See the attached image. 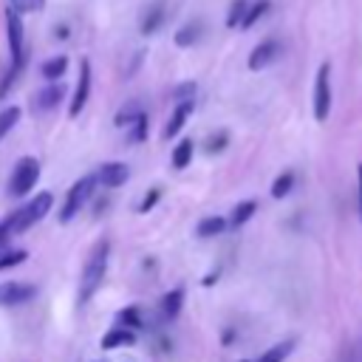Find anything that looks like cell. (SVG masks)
Returning a JSON list of instances; mask_svg holds the SVG:
<instances>
[{
	"mask_svg": "<svg viewBox=\"0 0 362 362\" xmlns=\"http://www.w3.org/2000/svg\"><path fill=\"white\" fill-rule=\"evenodd\" d=\"M328 113H331V65L322 62L314 79V119L325 122Z\"/></svg>",
	"mask_w": 362,
	"mask_h": 362,
	"instance_id": "8992f818",
	"label": "cell"
},
{
	"mask_svg": "<svg viewBox=\"0 0 362 362\" xmlns=\"http://www.w3.org/2000/svg\"><path fill=\"white\" fill-rule=\"evenodd\" d=\"M243 362H249V359H243Z\"/></svg>",
	"mask_w": 362,
	"mask_h": 362,
	"instance_id": "e575fe53",
	"label": "cell"
},
{
	"mask_svg": "<svg viewBox=\"0 0 362 362\" xmlns=\"http://www.w3.org/2000/svg\"><path fill=\"white\" fill-rule=\"evenodd\" d=\"M127 175H130L127 164H119V161H107V164H102L99 173H96V178H99L105 187H122V184L127 181Z\"/></svg>",
	"mask_w": 362,
	"mask_h": 362,
	"instance_id": "30bf717a",
	"label": "cell"
},
{
	"mask_svg": "<svg viewBox=\"0 0 362 362\" xmlns=\"http://www.w3.org/2000/svg\"><path fill=\"white\" fill-rule=\"evenodd\" d=\"M356 175H359V215H362V164L356 167Z\"/></svg>",
	"mask_w": 362,
	"mask_h": 362,
	"instance_id": "836d02e7",
	"label": "cell"
},
{
	"mask_svg": "<svg viewBox=\"0 0 362 362\" xmlns=\"http://www.w3.org/2000/svg\"><path fill=\"white\" fill-rule=\"evenodd\" d=\"M201 31H204L201 20H192V23H187V25H181V28L175 31V45H178V48H189V45H195V42L201 40Z\"/></svg>",
	"mask_w": 362,
	"mask_h": 362,
	"instance_id": "4fadbf2b",
	"label": "cell"
},
{
	"mask_svg": "<svg viewBox=\"0 0 362 362\" xmlns=\"http://www.w3.org/2000/svg\"><path fill=\"white\" fill-rule=\"evenodd\" d=\"M62 96H65V88L57 82V85H48V88H42L37 96H34V107L37 110H51V107H57L59 102H62Z\"/></svg>",
	"mask_w": 362,
	"mask_h": 362,
	"instance_id": "7c38bea8",
	"label": "cell"
},
{
	"mask_svg": "<svg viewBox=\"0 0 362 362\" xmlns=\"http://www.w3.org/2000/svg\"><path fill=\"white\" fill-rule=\"evenodd\" d=\"M93 187H96V175H82V178L68 189L65 204H62V209H59V221H62V223H68V221L85 206V201L90 198Z\"/></svg>",
	"mask_w": 362,
	"mask_h": 362,
	"instance_id": "5b68a950",
	"label": "cell"
},
{
	"mask_svg": "<svg viewBox=\"0 0 362 362\" xmlns=\"http://www.w3.org/2000/svg\"><path fill=\"white\" fill-rule=\"evenodd\" d=\"M107 252H110L107 240H102V243H96L90 249V255L85 260V269L79 274V303H88L96 294V288L102 286L105 272H107Z\"/></svg>",
	"mask_w": 362,
	"mask_h": 362,
	"instance_id": "6da1fadb",
	"label": "cell"
},
{
	"mask_svg": "<svg viewBox=\"0 0 362 362\" xmlns=\"http://www.w3.org/2000/svg\"><path fill=\"white\" fill-rule=\"evenodd\" d=\"M37 294V288L31 283H3L0 286V305H20L25 300H31Z\"/></svg>",
	"mask_w": 362,
	"mask_h": 362,
	"instance_id": "9c48e42d",
	"label": "cell"
},
{
	"mask_svg": "<svg viewBox=\"0 0 362 362\" xmlns=\"http://www.w3.org/2000/svg\"><path fill=\"white\" fill-rule=\"evenodd\" d=\"M141 113H144V110H141L136 102H130V105H124V107L116 113V124H119V127H127V124H130L136 116H141Z\"/></svg>",
	"mask_w": 362,
	"mask_h": 362,
	"instance_id": "484cf974",
	"label": "cell"
},
{
	"mask_svg": "<svg viewBox=\"0 0 362 362\" xmlns=\"http://www.w3.org/2000/svg\"><path fill=\"white\" fill-rule=\"evenodd\" d=\"M136 342V334L130 328H113L102 337V348L105 351H113V348H122V345H133Z\"/></svg>",
	"mask_w": 362,
	"mask_h": 362,
	"instance_id": "5bb4252c",
	"label": "cell"
},
{
	"mask_svg": "<svg viewBox=\"0 0 362 362\" xmlns=\"http://www.w3.org/2000/svg\"><path fill=\"white\" fill-rule=\"evenodd\" d=\"M291 187H294V173H280V175L274 178V184H272V198H283V195H288Z\"/></svg>",
	"mask_w": 362,
	"mask_h": 362,
	"instance_id": "603a6c76",
	"label": "cell"
},
{
	"mask_svg": "<svg viewBox=\"0 0 362 362\" xmlns=\"http://www.w3.org/2000/svg\"><path fill=\"white\" fill-rule=\"evenodd\" d=\"M291 351H294V339H283V342L272 345L266 354H260V359H257V362H286Z\"/></svg>",
	"mask_w": 362,
	"mask_h": 362,
	"instance_id": "e0dca14e",
	"label": "cell"
},
{
	"mask_svg": "<svg viewBox=\"0 0 362 362\" xmlns=\"http://www.w3.org/2000/svg\"><path fill=\"white\" fill-rule=\"evenodd\" d=\"M269 6H272L269 0H257V3H252V6L246 8L243 20H240V28H252V25H255V23H257V20H260L266 11H269Z\"/></svg>",
	"mask_w": 362,
	"mask_h": 362,
	"instance_id": "d6986e66",
	"label": "cell"
},
{
	"mask_svg": "<svg viewBox=\"0 0 362 362\" xmlns=\"http://www.w3.org/2000/svg\"><path fill=\"white\" fill-rule=\"evenodd\" d=\"M23 260H25V252H23V249L6 252V255L0 257V272H3V269H8V266H17V263H23Z\"/></svg>",
	"mask_w": 362,
	"mask_h": 362,
	"instance_id": "f1b7e54d",
	"label": "cell"
},
{
	"mask_svg": "<svg viewBox=\"0 0 362 362\" xmlns=\"http://www.w3.org/2000/svg\"><path fill=\"white\" fill-rule=\"evenodd\" d=\"M195 96V82H184V85H178L175 90H173V99L175 102H187V99H192Z\"/></svg>",
	"mask_w": 362,
	"mask_h": 362,
	"instance_id": "f546056e",
	"label": "cell"
},
{
	"mask_svg": "<svg viewBox=\"0 0 362 362\" xmlns=\"http://www.w3.org/2000/svg\"><path fill=\"white\" fill-rule=\"evenodd\" d=\"M226 144V133H218V139H209L206 141V153H215V150H221Z\"/></svg>",
	"mask_w": 362,
	"mask_h": 362,
	"instance_id": "1f68e13d",
	"label": "cell"
},
{
	"mask_svg": "<svg viewBox=\"0 0 362 362\" xmlns=\"http://www.w3.org/2000/svg\"><path fill=\"white\" fill-rule=\"evenodd\" d=\"M181 303H184V288H173L167 297H164V303H161V311H164V317H178L181 314Z\"/></svg>",
	"mask_w": 362,
	"mask_h": 362,
	"instance_id": "ac0fdd59",
	"label": "cell"
},
{
	"mask_svg": "<svg viewBox=\"0 0 362 362\" xmlns=\"http://www.w3.org/2000/svg\"><path fill=\"white\" fill-rule=\"evenodd\" d=\"M17 122H20V107H17V105L3 107V110H0V139H3V136H6Z\"/></svg>",
	"mask_w": 362,
	"mask_h": 362,
	"instance_id": "cb8c5ba5",
	"label": "cell"
},
{
	"mask_svg": "<svg viewBox=\"0 0 362 362\" xmlns=\"http://www.w3.org/2000/svg\"><path fill=\"white\" fill-rule=\"evenodd\" d=\"M51 204H54L51 192H40V195H34V201H28L25 206H20L17 212H11V215L6 218L8 232H11V235H20V232H25L28 226H34L37 221H42V218L48 215Z\"/></svg>",
	"mask_w": 362,
	"mask_h": 362,
	"instance_id": "7a4b0ae2",
	"label": "cell"
},
{
	"mask_svg": "<svg viewBox=\"0 0 362 362\" xmlns=\"http://www.w3.org/2000/svg\"><path fill=\"white\" fill-rule=\"evenodd\" d=\"M246 8H249V3H246V0H232V6H229V14H226V25H229V28L240 25V20H243Z\"/></svg>",
	"mask_w": 362,
	"mask_h": 362,
	"instance_id": "d4e9b609",
	"label": "cell"
},
{
	"mask_svg": "<svg viewBox=\"0 0 362 362\" xmlns=\"http://www.w3.org/2000/svg\"><path fill=\"white\" fill-rule=\"evenodd\" d=\"M40 178V161L34 156H23L11 173V181H8V192L14 198H23L34 189V181Z\"/></svg>",
	"mask_w": 362,
	"mask_h": 362,
	"instance_id": "277c9868",
	"label": "cell"
},
{
	"mask_svg": "<svg viewBox=\"0 0 362 362\" xmlns=\"http://www.w3.org/2000/svg\"><path fill=\"white\" fill-rule=\"evenodd\" d=\"M156 198H158V189H153V192H150V195H147V198L141 201V206H139V212H147V209L153 206V201H156Z\"/></svg>",
	"mask_w": 362,
	"mask_h": 362,
	"instance_id": "d6a6232c",
	"label": "cell"
},
{
	"mask_svg": "<svg viewBox=\"0 0 362 362\" xmlns=\"http://www.w3.org/2000/svg\"><path fill=\"white\" fill-rule=\"evenodd\" d=\"M255 209H257V201H240V204L235 206V212H232L229 223H232V226H243V223L255 215Z\"/></svg>",
	"mask_w": 362,
	"mask_h": 362,
	"instance_id": "44dd1931",
	"label": "cell"
},
{
	"mask_svg": "<svg viewBox=\"0 0 362 362\" xmlns=\"http://www.w3.org/2000/svg\"><path fill=\"white\" fill-rule=\"evenodd\" d=\"M65 71H68V57H65V54L51 57V59H45V62L40 65V74H42L45 79H59Z\"/></svg>",
	"mask_w": 362,
	"mask_h": 362,
	"instance_id": "2e32d148",
	"label": "cell"
},
{
	"mask_svg": "<svg viewBox=\"0 0 362 362\" xmlns=\"http://www.w3.org/2000/svg\"><path fill=\"white\" fill-rule=\"evenodd\" d=\"M130 141H141L144 136H147V113H141V116H136L130 124Z\"/></svg>",
	"mask_w": 362,
	"mask_h": 362,
	"instance_id": "4316f807",
	"label": "cell"
},
{
	"mask_svg": "<svg viewBox=\"0 0 362 362\" xmlns=\"http://www.w3.org/2000/svg\"><path fill=\"white\" fill-rule=\"evenodd\" d=\"M189 161H192V141L184 139V141H178L175 150H173V167H175V170H184Z\"/></svg>",
	"mask_w": 362,
	"mask_h": 362,
	"instance_id": "ffe728a7",
	"label": "cell"
},
{
	"mask_svg": "<svg viewBox=\"0 0 362 362\" xmlns=\"http://www.w3.org/2000/svg\"><path fill=\"white\" fill-rule=\"evenodd\" d=\"M88 96H90V62L82 59L79 65V82H76V90H74V99H71V107H68V116L76 119L82 113V107L88 105Z\"/></svg>",
	"mask_w": 362,
	"mask_h": 362,
	"instance_id": "52a82bcc",
	"label": "cell"
},
{
	"mask_svg": "<svg viewBox=\"0 0 362 362\" xmlns=\"http://www.w3.org/2000/svg\"><path fill=\"white\" fill-rule=\"evenodd\" d=\"M223 229H226V221L215 215V218H204L195 232H198V238H212V235H221Z\"/></svg>",
	"mask_w": 362,
	"mask_h": 362,
	"instance_id": "7402d4cb",
	"label": "cell"
},
{
	"mask_svg": "<svg viewBox=\"0 0 362 362\" xmlns=\"http://www.w3.org/2000/svg\"><path fill=\"white\" fill-rule=\"evenodd\" d=\"M6 37H8V51H11V71L23 74L25 65V34H23V14L17 8H6Z\"/></svg>",
	"mask_w": 362,
	"mask_h": 362,
	"instance_id": "3957f363",
	"label": "cell"
},
{
	"mask_svg": "<svg viewBox=\"0 0 362 362\" xmlns=\"http://www.w3.org/2000/svg\"><path fill=\"white\" fill-rule=\"evenodd\" d=\"M119 320H122V325L127 322V325H139L141 320H139V308L136 305H130V308H124V311H119Z\"/></svg>",
	"mask_w": 362,
	"mask_h": 362,
	"instance_id": "4dcf8cb0",
	"label": "cell"
},
{
	"mask_svg": "<svg viewBox=\"0 0 362 362\" xmlns=\"http://www.w3.org/2000/svg\"><path fill=\"white\" fill-rule=\"evenodd\" d=\"M277 57H280V42H277V40H263L260 45L252 48V54H249V68H252V71L269 68Z\"/></svg>",
	"mask_w": 362,
	"mask_h": 362,
	"instance_id": "ba28073f",
	"label": "cell"
},
{
	"mask_svg": "<svg viewBox=\"0 0 362 362\" xmlns=\"http://www.w3.org/2000/svg\"><path fill=\"white\" fill-rule=\"evenodd\" d=\"M8 6H11V8H17L20 14H34V11H42L45 0H11Z\"/></svg>",
	"mask_w": 362,
	"mask_h": 362,
	"instance_id": "83f0119b",
	"label": "cell"
},
{
	"mask_svg": "<svg viewBox=\"0 0 362 362\" xmlns=\"http://www.w3.org/2000/svg\"><path fill=\"white\" fill-rule=\"evenodd\" d=\"M189 113H192V99L178 102V105H175V110H173V116H170V122L164 124V139L178 136V133H181V127H184V122L189 119Z\"/></svg>",
	"mask_w": 362,
	"mask_h": 362,
	"instance_id": "8fae6325",
	"label": "cell"
},
{
	"mask_svg": "<svg viewBox=\"0 0 362 362\" xmlns=\"http://www.w3.org/2000/svg\"><path fill=\"white\" fill-rule=\"evenodd\" d=\"M164 17H167V11H164V3H156V6H150V8H147V14H144V20H141V34H144V37H147V34H156V31L161 28Z\"/></svg>",
	"mask_w": 362,
	"mask_h": 362,
	"instance_id": "9a60e30c",
	"label": "cell"
}]
</instances>
